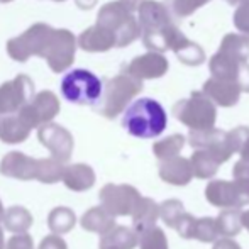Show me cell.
Listing matches in <instances>:
<instances>
[{
  "label": "cell",
  "instance_id": "6da1fadb",
  "mask_svg": "<svg viewBox=\"0 0 249 249\" xmlns=\"http://www.w3.org/2000/svg\"><path fill=\"white\" fill-rule=\"evenodd\" d=\"M166 112L160 102L153 99H139L127 107L122 119L124 129L134 138H158L166 129Z\"/></svg>",
  "mask_w": 249,
  "mask_h": 249
},
{
  "label": "cell",
  "instance_id": "7a4b0ae2",
  "mask_svg": "<svg viewBox=\"0 0 249 249\" xmlns=\"http://www.w3.org/2000/svg\"><path fill=\"white\" fill-rule=\"evenodd\" d=\"M54 33L56 29H53L48 24H33L26 33H22L20 36L14 37L7 43V53H9L10 58L19 63L27 61L31 56L46 58L53 44Z\"/></svg>",
  "mask_w": 249,
  "mask_h": 249
},
{
  "label": "cell",
  "instance_id": "3957f363",
  "mask_svg": "<svg viewBox=\"0 0 249 249\" xmlns=\"http://www.w3.org/2000/svg\"><path fill=\"white\" fill-rule=\"evenodd\" d=\"M97 24L114 34L117 46L132 43L139 34V26L132 17L131 9L122 2H110L102 7L97 17Z\"/></svg>",
  "mask_w": 249,
  "mask_h": 249
},
{
  "label": "cell",
  "instance_id": "277c9868",
  "mask_svg": "<svg viewBox=\"0 0 249 249\" xmlns=\"http://www.w3.org/2000/svg\"><path fill=\"white\" fill-rule=\"evenodd\" d=\"M61 93L71 104L93 105L102 99L104 87L99 76L89 70H73L63 78Z\"/></svg>",
  "mask_w": 249,
  "mask_h": 249
},
{
  "label": "cell",
  "instance_id": "5b68a950",
  "mask_svg": "<svg viewBox=\"0 0 249 249\" xmlns=\"http://www.w3.org/2000/svg\"><path fill=\"white\" fill-rule=\"evenodd\" d=\"M139 90H141V82L134 76L119 75L108 80L102 93L99 112L108 119L115 117Z\"/></svg>",
  "mask_w": 249,
  "mask_h": 249
},
{
  "label": "cell",
  "instance_id": "8992f818",
  "mask_svg": "<svg viewBox=\"0 0 249 249\" xmlns=\"http://www.w3.org/2000/svg\"><path fill=\"white\" fill-rule=\"evenodd\" d=\"M34 97V83L27 75H17L12 82L0 85V121L22 110Z\"/></svg>",
  "mask_w": 249,
  "mask_h": 249
},
{
  "label": "cell",
  "instance_id": "52a82bcc",
  "mask_svg": "<svg viewBox=\"0 0 249 249\" xmlns=\"http://www.w3.org/2000/svg\"><path fill=\"white\" fill-rule=\"evenodd\" d=\"M141 200L138 190L129 185H105L100 190L102 207L110 215H129Z\"/></svg>",
  "mask_w": 249,
  "mask_h": 249
},
{
  "label": "cell",
  "instance_id": "ba28073f",
  "mask_svg": "<svg viewBox=\"0 0 249 249\" xmlns=\"http://www.w3.org/2000/svg\"><path fill=\"white\" fill-rule=\"evenodd\" d=\"M37 139L46 149H50L51 158L65 164L70 161L73 153V136L70 131L58 124H46L37 129Z\"/></svg>",
  "mask_w": 249,
  "mask_h": 249
},
{
  "label": "cell",
  "instance_id": "9c48e42d",
  "mask_svg": "<svg viewBox=\"0 0 249 249\" xmlns=\"http://www.w3.org/2000/svg\"><path fill=\"white\" fill-rule=\"evenodd\" d=\"M76 39L68 29H56L53 44L46 54V61L51 71L61 73L73 65L76 51Z\"/></svg>",
  "mask_w": 249,
  "mask_h": 249
},
{
  "label": "cell",
  "instance_id": "30bf717a",
  "mask_svg": "<svg viewBox=\"0 0 249 249\" xmlns=\"http://www.w3.org/2000/svg\"><path fill=\"white\" fill-rule=\"evenodd\" d=\"M19 112L27 119V122L33 125V129L43 127L46 124H51L53 119L58 115L59 100L50 90H43L31 100V104H27Z\"/></svg>",
  "mask_w": 249,
  "mask_h": 249
},
{
  "label": "cell",
  "instance_id": "8fae6325",
  "mask_svg": "<svg viewBox=\"0 0 249 249\" xmlns=\"http://www.w3.org/2000/svg\"><path fill=\"white\" fill-rule=\"evenodd\" d=\"M0 173L7 178H16V180H37L39 160L26 156L20 151H12L5 154L0 161Z\"/></svg>",
  "mask_w": 249,
  "mask_h": 249
},
{
  "label": "cell",
  "instance_id": "7c38bea8",
  "mask_svg": "<svg viewBox=\"0 0 249 249\" xmlns=\"http://www.w3.org/2000/svg\"><path fill=\"white\" fill-rule=\"evenodd\" d=\"M177 107H181L183 112H177L178 119L195 129H207L213 124V107L209 104V100H203L198 93L192 97L190 102H181Z\"/></svg>",
  "mask_w": 249,
  "mask_h": 249
},
{
  "label": "cell",
  "instance_id": "4fadbf2b",
  "mask_svg": "<svg viewBox=\"0 0 249 249\" xmlns=\"http://www.w3.org/2000/svg\"><path fill=\"white\" fill-rule=\"evenodd\" d=\"M125 71L129 73V76H134V78H156V76L163 75L168 70V63L163 56L154 54V53H149V54L139 56V58L132 59L129 63V66H125Z\"/></svg>",
  "mask_w": 249,
  "mask_h": 249
},
{
  "label": "cell",
  "instance_id": "5bb4252c",
  "mask_svg": "<svg viewBox=\"0 0 249 249\" xmlns=\"http://www.w3.org/2000/svg\"><path fill=\"white\" fill-rule=\"evenodd\" d=\"M31 131H33V125L27 122V119L20 112L3 117L0 121V141L7 142V144H19V142L26 141Z\"/></svg>",
  "mask_w": 249,
  "mask_h": 249
},
{
  "label": "cell",
  "instance_id": "9a60e30c",
  "mask_svg": "<svg viewBox=\"0 0 249 249\" xmlns=\"http://www.w3.org/2000/svg\"><path fill=\"white\" fill-rule=\"evenodd\" d=\"M78 46L89 53H102L117 46V41H115V36L110 31L97 24V26L89 27L80 34Z\"/></svg>",
  "mask_w": 249,
  "mask_h": 249
},
{
  "label": "cell",
  "instance_id": "2e32d148",
  "mask_svg": "<svg viewBox=\"0 0 249 249\" xmlns=\"http://www.w3.org/2000/svg\"><path fill=\"white\" fill-rule=\"evenodd\" d=\"M61 181L71 192H87L95 183V173L85 163L68 164L65 168V175H63Z\"/></svg>",
  "mask_w": 249,
  "mask_h": 249
},
{
  "label": "cell",
  "instance_id": "e0dca14e",
  "mask_svg": "<svg viewBox=\"0 0 249 249\" xmlns=\"http://www.w3.org/2000/svg\"><path fill=\"white\" fill-rule=\"evenodd\" d=\"M80 224L89 232H97L104 236L114 229V215H110L104 207H92L82 215Z\"/></svg>",
  "mask_w": 249,
  "mask_h": 249
},
{
  "label": "cell",
  "instance_id": "ac0fdd59",
  "mask_svg": "<svg viewBox=\"0 0 249 249\" xmlns=\"http://www.w3.org/2000/svg\"><path fill=\"white\" fill-rule=\"evenodd\" d=\"M139 243L134 231L127 227H114L100 239V249H132Z\"/></svg>",
  "mask_w": 249,
  "mask_h": 249
},
{
  "label": "cell",
  "instance_id": "d6986e66",
  "mask_svg": "<svg viewBox=\"0 0 249 249\" xmlns=\"http://www.w3.org/2000/svg\"><path fill=\"white\" fill-rule=\"evenodd\" d=\"M158 217V209L154 205V202H151L149 198H141L136 205L134 212H132V219H134L136 231L139 234H144L148 231L153 229L154 222Z\"/></svg>",
  "mask_w": 249,
  "mask_h": 249
},
{
  "label": "cell",
  "instance_id": "ffe728a7",
  "mask_svg": "<svg viewBox=\"0 0 249 249\" xmlns=\"http://www.w3.org/2000/svg\"><path fill=\"white\" fill-rule=\"evenodd\" d=\"M33 226V215L27 209L20 205L10 207L3 215V227L12 234H26Z\"/></svg>",
  "mask_w": 249,
  "mask_h": 249
},
{
  "label": "cell",
  "instance_id": "44dd1931",
  "mask_svg": "<svg viewBox=\"0 0 249 249\" xmlns=\"http://www.w3.org/2000/svg\"><path fill=\"white\" fill-rule=\"evenodd\" d=\"M75 224H76V215L68 207H56V209H53L50 212V215H48V227H50L54 236L68 234L75 227Z\"/></svg>",
  "mask_w": 249,
  "mask_h": 249
},
{
  "label": "cell",
  "instance_id": "7402d4cb",
  "mask_svg": "<svg viewBox=\"0 0 249 249\" xmlns=\"http://www.w3.org/2000/svg\"><path fill=\"white\" fill-rule=\"evenodd\" d=\"M161 177L164 178V181H170V183H177V185H183L188 181L190 178V171L187 168V161L181 160H175V161H168L166 164L161 166Z\"/></svg>",
  "mask_w": 249,
  "mask_h": 249
},
{
  "label": "cell",
  "instance_id": "603a6c76",
  "mask_svg": "<svg viewBox=\"0 0 249 249\" xmlns=\"http://www.w3.org/2000/svg\"><path fill=\"white\" fill-rule=\"evenodd\" d=\"M65 168V164L53 160V158L39 160V177H37V181H41V183H58V181L63 180Z\"/></svg>",
  "mask_w": 249,
  "mask_h": 249
},
{
  "label": "cell",
  "instance_id": "cb8c5ba5",
  "mask_svg": "<svg viewBox=\"0 0 249 249\" xmlns=\"http://www.w3.org/2000/svg\"><path fill=\"white\" fill-rule=\"evenodd\" d=\"M139 244H141V249H168L166 239L160 229H151L148 232L141 234Z\"/></svg>",
  "mask_w": 249,
  "mask_h": 249
},
{
  "label": "cell",
  "instance_id": "d4e9b609",
  "mask_svg": "<svg viewBox=\"0 0 249 249\" xmlns=\"http://www.w3.org/2000/svg\"><path fill=\"white\" fill-rule=\"evenodd\" d=\"M183 144V138L181 136H173V138L166 139L163 142H158L154 146V153L158 158H171L175 154V151H178Z\"/></svg>",
  "mask_w": 249,
  "mask_h": 249
},
{
  "label": "cell",
  "instance_id": "484cf974",
  "mask_svg": "<svg viewBox=\"0 0 249 249\" xmlns=\"http://www.w3.org/2000/svg\"><path fill=\"white\" fill-rule=\"evenodd\" d=\"M5 249H34L33 237L29 234H16L9 239Z\"/></svg>",
  "mask_w": 249,
  "mask_h": 249
},
{
  "label": "cell",
  "instance_id": "4316f807",
  "mask_svg": "<svg viewBox=\"0 0 249 249\" xmlns=\"http://www.w3.org/2000/svg\"><path fill=\"white\" fill-rule=\"evenodd\" d=\"M39 249H68V246H66L65 239H63L61 236L51 234V236H46L41 241Z\"/></svg>",
  "mask_w": 249,
  "mask_h": 249
},
{
  "label": "cell",
  "instance_id": "83f0119b",
  "mask_svg": "<svg viewBox=\"0 0 249 249\" xmlns=\"http://www.w3.org/2000/svg\"><path fill=\"white\" fill-rule=\"evenodd\" d=\"M76 2V5L80 7V9H83V10H89L90 7H93L97 3V0H75Z\"/></svg>",
  "mask_w": 249,
  "mask_h": 249
},
{
  "label": "cell",
  "instance_id": "f1b7e54d",
  "mask_svg": "<svg viewBox=\"0 0 249 249\" xmlns=\"http://www.w3.org/2000/svg\"><path fill=\"white\" fill-rule=\"evenodd\" d=\"M215 249H239V246H237V244H232L231 241H222V243L217 244Z\"/></svg>",
  "mask_w": 249,
  "mask_h": 249
},
{
  "label": "cell",
  "instance_id": "f546056e",
  "mask_svg": "<svg viewBox=\"0 0 249 249\" xmlns=\"http://www.w3.org/2000/svg\"><path fill=\"white\" fill-rule=\"evenodd\" d=\"M121 2L124 3V5H127L129 9L132 10V9H134L136 5H138V2H139V0H121Z\"/></svg>",
  "mask_w": 249,
  "mask_h": 249
},
{
  "label": "cell",
  "instance_id": "4dcf8cb0",
  "mask_svg": "<svg viewBox=\"0 0 249 249\" xmlns=\"http://www.w3.org/2000/svg\"><path fill=\"white\" fill-rule=\"evenodd\" d=\"M0 249H5V241H3V231L0 227Z\"/></svg>",
  "mask_w": 249,
  "mask_h": 249
},
{
  "label": "cell",
  "instance_id": "1f68e13d",
  "mask_svg": "<svg viewBox=\"0 0 249 249\" xmlns=\"http://www.w3.org/2000/svg\"><path fill=\"white\" fill-rule=\"evenodd\" d=\"M3 215H5V210H3L2 200H0V220H3Z\"/></svg>",
  "mask_w": 249,
  "mask_h": 249
},
{
  "label": "cell",
  "instance_id": "d6a6232c",
  "mask_svg": "<svg viewBox=\"0 0 249 249\" xmlns=\"http://www.w3.org/2000/svg\"><path fill=\"white\" fill-rule=\"evenodd\" d=\"M0 2H3V3H7V2H12V0H0Z\"/></svg>",
  "mask_w": 249,
  "mask_h": 249
},
{
  "label": "cell",
  "instance_id": "836d02e7",
  "mask_svg": "<svg viewBox=\"0 0 249 249\" xmlns=\"http://www.w3.org/2000/svg\"><path fill=\"white\" fill-rule=\"evenodd\" d=\"M56 2H61V0H56Z\"/></svg>",
  "mask_w": 249,
  "mask_h": 249
}]
</instances>
